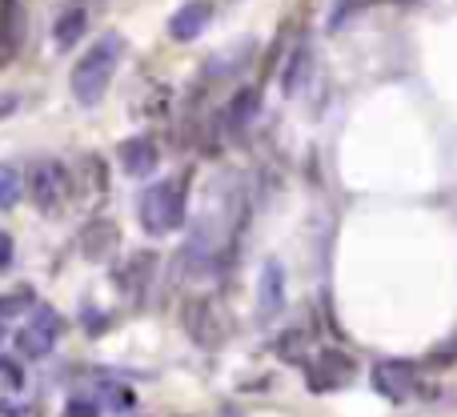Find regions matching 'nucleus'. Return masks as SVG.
Wrapping results in <instances>:
<instances>
[{
	"label": "nucleus",
	"mask_w": 457,
	"mask_h": 417,
	"mask_svg": "<svg viewBox=\"0 0 457 417\" xmlns=\"http://www.w3.org/2000/svg\"><path fill=\"white\" fill-rule=\"evenodd\" d=\"M305 72H309V48L297 45V48L289 53V69H285V80H281L285 93H289V96L297 93V88H301V77H305Z\"/></svg>",
	"instance_id": "18"
},
{
	"label": "nucleus",
	"mask_w": 457,
	"mask_h": 417,
	"mask_svg": "<svg viewBox=\"0 0 457 417\" xmlns=\"http://www.w3.org/2000/svg\"><path fill=\"white\" fill-rule=\"evenodd\" d=\"M24 197V173L8 161H0V213L16 209V201Z\"/></svg>",
	"instance_id": "16"
},
{
	"label": "nucleus",
	"mask_w": 457,
	"mask_h": 417,
	"mask_svg": "<svg viewBox=\"0 0 457 417\" xmlns=\"http://www.w3.org/2000/svg\"><path fill=\"white\" fill-rule=\"evenodd\" d=\"M0 389H8V394L24 389V370L12 362V357H0Z\"/></svg>",
	"instance_id": "20"
},
{
	"label": "nucleus",
	"mask_w": 457,
	"mask_h": 417,
	"mask_svg": "<svg viewBox=\"0 0 457 417\" xmlns=\"http://www.w3.org/2000/svg\"><path fill=\"white\" fill-rule=\"evenodd\" d=\"M24 193H29L32 205H37L40 213L56 217V213L72 201V173L56 157H40V161H32V165H29Z\"/></svg>",
	"instance_id": "3"
},
{
	"label": "nucleus",
	"mask_w": 457,
	"mask_h": 417,
	"mask_svg": "<svg viewBox=\"0 0 457 417\" xmlns=\"http://www.w3.org/2000/svg\"><path fill=\"white\" fill-rule=\"evenodd\" d=\"M0 338H4V317H0Z\"/></svg>",
	"instance_id": "24"
},
{
	"label": "nucleus",
	"mask_w": 457,
	"mask_h": 417,
	"mask_svg": "<svg viewBox=\"0 0 457 417\" xmlns=\"http://www.w3.org/2000/svg\"><path fill=\"white\" fill-rule=\"evenodd\" d=\"M257 109H261V93L257 88H241V93L228 101V113H225L228 129H249L253 121H257Z\"/></svg>",
	"instance_id": "14"
},
{
	"label": "nucleus",
	"mask_w": 457,
	"mask_h": 417,
	"mask_svg": "<svg viewBox=\"0 0 457 417\" xmlns=\"http://www.w3.org/2000/svg\"><path fill=\"white\" fill-rule=\"evenodd\" d=\"M373 386H378L389 402H405V397L418 389V373L405 362H381L378 370H373Z\"/></svg>",
	"instance_id": "10"
},
{
	"label": "nucleus",
	"mask_w": 457,
	"mask_h": 417,
	"mask_svg": "<svg viewBox=\"0 0 457 417\" xmlns=\"http://www.w3.org/2000/svg\"><path fill=\"white\" fill-rule=\"evenodd\" d=\"M309 354V333L305 329H289L277 338V357H285V362H305Z\"/></svg>",
	"instance_id": "17"
},
{
	"label": "nucleus",
	"mask_w": 457,
	"mask_h": 417,
	"mask_svg": "<svg viewBox=\"0 0 457 417\" xmlns=\"http://www.w3.org/2000/svg\"><path fill=\"white\" fill-rule=\"evenodd\" d=\"M120 53H125V40H120L117 32H104V37L96 40V45H88L85 56L72 64L69 85L80 104H96L104 96V88H109L112 72H117V64H120Z\"/></svg>",
	"instance_id": "1"
},
{
	"label": "nucleus",
	"mask_w": 457,
	"mask_h": 417,
	"mask_svg": "<svg viewBox=\"0 0 457 417\" xmlns=\"http://www.w3.org/2000/svg\"><path fill=\"white\" fill-rule=\"evenodd\" d=\"M101 397H104V405H109L112 413H125V410H133V389H125V386H101Z\"/></svg>",
	"instance_id": "19"
},
{
	"label": "nucleus",
	"mask_w": 457,
	"mask_h": 417,
	"mask_svg": "<svg viewBox=\"0 0 457 417\" xmlns=\"http://www.w3.org/2000/svg\"><path fill=\"white\" fill-rule=\"evenodd\" d=\"M24 37H29V13H24V0H0V69L21 56Z\"/></svg>",
	"instance_id": "6"
},
{
	"label": "nucleus",
	"mask_w": 457,
	"mask_h": 417,
	"mask_svg": "<svg viewBox=\"0 0 457 417\" xmlns=\"http://www.w3.org/2000/svg\"><path fill=\"white\" fill-rule=\"evenodd\" d=\"M117 245H120V229L109 217H93L77 237V249L85 261H109L117 253Z\"/></svg>",
	"instance_id": "7"
},
{
	"label": "nucleus",
	"mask_w": 457,
	"mask_h": 417,
	"mask_svg": "<svg viewBox=\"0 0 457 417\" xmlns=\"http://www.w3.org/2000/svg\"><path fill=\"white\" fill-rule=\"evenodd\" d=\"M64 417H101V405H96L93 397H72Z\"/></svg>",
	"instance_id": "21"
},
{
	"label": "nucleus",
	"mask_w": 457,
	"mask_h": 417,
	"mask_svg": "<svg viewBox=\"0 0 457 417\" xmlns=\"http://www.w3.org/2000/svg\"><path fill=\"white\" fill-rule=\"evenodd\" d=\"M12 265V237L0 229V269H8Z\"/></svg>",
	"instance_id": "22"
},
{
	"label": "nucleus",
	"mask_w": 457,
	"mask_h": 417,
	"mask_svg": "<svg viewBox=\"0 0 457 417\" xmlns=\"http://www.w3.org/2000/svg\"><path fill=\"white\" fill-rule=\"evenodd\" d=\"M61 329H64L61 313L48 305H37L29 317V325L16 333V349H21L24 357H48L56 346V338H61Z\"/></svg>",
	"instance_id": "5"
},
{
	"label": "nucleus",
	"mask_w": 457,
	"mask_h": 417,
	"mask_svg": "<svg viewBox=\"0 0 457 417\" xmlns=\"http://www.w3.org/2000/svg\"><path fill=\"white\" fill-rule=\"evenodd\" d=\"M16 109H21V96H12V93H4V96H0V121H4V117H12Z\"/></svg>",
	"instance_id": "23"
},
{
	"label": "nucleus",
	"mask_w": 457,
	"mask_h": 417,
	"mask_svg": "<svg viewBox=\"0 0 457 417\" xmlns=\"http://www.w3.org/2000/svg\"><path fill=\"white\" fill-rule=\"evenodd\" d=\"M185 197H189V189H185V181H177V177L149 185V189L141 193V201H137L141 229L153 237L173 233V229L185 221Z\"/></svg>",
	"instance_id": "2"
},
{
	"label": "nucleus",
	"mask_w": 457,
	"mask_h": 417,
	"mask_svg": "<svg viewBox=\"0 0 457 417\" xmlns=\"http://www.w3.org/2000/svg\"><path fill=\"white\" fill-rule=\"evenodd\" d=\"M181 321H185V333L201 349H221L233 338V317H228V309L217 297H189Z\"/></svg>",
	"instance_id": "4"
},
{
	"label": "nucleus",
	"mask_w": 457,
	"mask_h": 417,
	"mask_svg": "<svg viewBox=\"0 0 457 417\" xmlns=\"http://www.w3.org/2000/svg\"><path fill=\"white\" fill-rule=\"evenodd\" d=\"M209 21H213V4H209V0H185V4L169 16V37L173 40H197Z\"/></svg>",
	"instance_id": "9"
},
{
	"label": "nucleus",
	"mask_w": 457,
	"mask_h": 417,
	"mask_svg": "<svg viewBox=\"0 0 457 417\" xmlns=\"http://www.w3.org/2000/svg\"><path fill=\"white\" fill-rule=\"evenodd\" d=\"M88 29V13L85 8H69V13H61L56 16V24H53V40L61 48H72L80 40V32Z\"/></svg>",
	"instance_id": "15"
},
{
	"label": "nucleus",
	"mask_w": 457,
	"mask_h": 417,
	"mask_svg": "<svg viewBox=\"0 0 457 417\" xmlns=\"http://www.w3.org/2000/svg\"><path fill=\"white\" fill-rule=\"evenodd\" d=\"M349 378H353V362H349L345 354H337V349H325V354L309 365V386H313L317 394L349 386Z\"/></svg>",
	"instance_id": "8"
},
{
	"label": "nucleus",
	"mask_w": 457,
	"mask_h": 417,
	"mask_svg": "<svg viewBox=\"0 0 457 417\" xmlns=\"http://www.w3.org/2000/svg\"><path fill=\"white\" fill-rule=\"evenodd\" d=\"M153 269H157V257H153V253H137V257H129V265H120V273H117L120 293H129V301H141L145 293H149Z\"/></svg>",
	"instance_id": "13"
},
{
	"label": "nucleus",
	"mask_w": 457,
	"mask_h": 417,
	"mask_svg": "<svg viewBox=\"0 0 457 417\" xmlns=\"http://www.w3.org/2000/svg\"><path fill=\"white\" fill-rule=\"evenodd\" d=\"M285 309V269L281 261H265L261 265V285H257V313L277 317Z\"/></svg>",
	"instance_id": "12"
},
{
	"label": "nucleus",
	"mask_w": 457,
	"mask_h": 417,
	"mask_svg": "<svg viewBox=\"0 0 457 417\" xmlns=\"http://www.w3.org/2000/svg\"><path fill=\"white\" fill-rule=\"evenodd\" d=\"M117 161L129 177H149L153 169L161 165L157 141H153V137H129V141L117 149Z\"/></svg>",
	"instance_id": "11"
}]
</instances>
